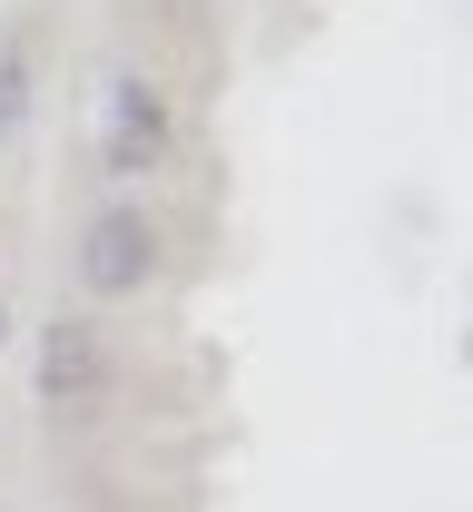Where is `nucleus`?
I'll return each mask as SVG.
<instances>
[{
  "label": "nucleus",
  "mask_w": 473,
  "mask_h": 512,
  "mask_svg": "<svg viewBox=\"0 0 473 512\" xmlns=\"http://www.w3.org/2000/svg\"><path fill=\"white\" fill-rule=\"evenodd\" d=\"M20 109H30V69H20V60H0V128L20 119Z\"/></svg>",
  "instance_id": "20e7f679"
},
{
  "label": "nucleus",
  "mask_w": 473,
  "mask_h": 512,
  "mask_svg": "<svg viewBox=\"0 0 473 512\" xmlns=\"http://www.w3.org/2000/svg\"><path fill=\"white\" fill-rule=\"evenodd\" d=\"M99 375H109V355H99V325L89 316H50L40 325V404H89L99 394Z\"/></svg>",
  "instance_id": "7ed1b4c3"
},
{
  "label": "nucleus",
  "mask_w": 473,
  "mask_h": 512,
  "mask_svg": "<svg viewBox=\"0 0 473 512\" xmlns=\"http://www.w3.org/2000/svg\"><path fill=\"white\" fill-rule=\"evenodd\" d=\"M158 276V227H148V207H99L89 217V237H79V286L99 296V306H119V296H138Z\"/></svg>",
  "instance_id": "f257e3e1"
},
{
  "label": "nucleus",
  "mask_w": 473,
  "mask_h": 512,
  "mask_svg": "<svg viewBox=\"0 0 473 512\" xmlns=\"http://www.w3.org/2000/svg\"><path fill=\"white\" fill-rule=\"evenodd\" d=\"M0 335H10V286H0Z\"/></svg>",
  "instance_id": "39448f33"
},
{
  "label": "nucleus",
  "mask_w": 473,
  "mask_h": 512,
  "mask_svg": "<svg viewBox=\"0 0 473 512\" xmlns=\"http://www.w3.org/2000/svg\"><path fill=\"white\" fill-rule=\"evenodd\" d=\"M168 89L158 79H109V109H99V168L109 178H148V168H168Z\"/></svg>",
  "instance_id": "f03ea898"
}]
</instances>
